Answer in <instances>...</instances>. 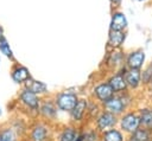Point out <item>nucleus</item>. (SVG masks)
Instances as JSON below:
<instances>
[{
  "label": "nucleus",
  "instance_id": "ddd939ff",
  "mask_svg": "<svg viewBox=\"0 0 152 141\" xmlns=\"http://www.w3.org/2000/svg\"><path fill=\"white\" fill-rule=\"evenodd\" d=\"M26 86H27V90L34 92V94H42V92H45L46 91V85L43 84L42 82H38V81H33V79H27L26 81Z\"/></svg>",
  "mask_w": 152,
  "mask_h": 141
},
{
  "label": "nucleus",
  "instance_id": "f03ea898",
  "mask_svg": "<svg viewBox=\"0 0 152 141\" xmlns=\"http://www.w3.org/2000/svg\"><path fill=\"white\" fill-rule=\"evenodd\" d=\"M77 103V98L72 94H62L57 98V104L63 110H72Z\"/></svg>",
  "mask_w": 152,
  "mask_h": 141
},
{
  "label": "nucleus",
  "instance_id": "f8f14e48",
  "mask_svg": "<svg viewBox=\"0 0 152 141\" xmlns=\"http://www.w3.org/2000/svg\"><path fill=\"white\" fill-rule=\"evenodd\" d=\"M109 85L112 86L113 91H120L126 88V79L121 75H116L109 79Z\"/></svg>",
  "mask_w": 152,
  "mask_h": 141
},
{
  "label": "nucleus",
  "instance_id": "b1692460",
  "mask_svg": "<svg viewBox=\"0 0 152 141\" xmlns=\"http://www.w3.org/2000/svg\"><path fill=\"white\" fill-rule=\"evenodd\" d=\"M137 1H140V2H144V1H147V0H137Z\"/></svg>",
  "mask_w": 152,
  "mask_h": 141
},
{
  "label": "nucleus",
  "instance_id": "f3484780",
  "mask_svg": "<svg viewBox=\"0 0 152 141\" xmlns=\"http://www.w3.org/2000/svg\"><path fill=\"white\" fill-rule=\"evenodd\" d=\"M148 140H150V135L146 130H142V129L134 130V134L132 136V141H148Z\"/></svg>",
  "mask_w": 152,
  "mask_h": 141
},
{
  "label": "nucleus",
  "instance_id": "6ab92c4d",
  "mask_svg": "<svg viewBox=\"0 0 152 141\" xmlns=\"http://www.w3.org/2000/svg\"><path fill=\"white\" fill-rule=\"evenodd\" d=\"M104 141H122V136L118 130H109L104 134Z\"/></svg>",
  "mask_w": 152,
  "mask_h": 141
},
{
  "label": "nucleus",
  "instance_id": "a878e982",
  "mask_svg": "<svg viewBox=\"0 0 152 141\" xmlns=\"http://www.w3.org/2000/svg\"><path fill=\"white\" fill-rule=\"evenodd\" d=\"M0 113H1V111H0Z\"/></svg>",
  "mask_w": 152,
  "mask_h": 141
},
{
  "label": "nucleus",
  "instance_id": "aec40b11",
  "mask_svg": "<svg viewBox=\"0 0 152 141\" xmlns=\"http://www.w3.org/2000/svg\"><path fill=\"white\" fill-rule=\"evenodd\" d=\"M74 139H75V132L71 128L66 129L61 136V141H74Z\"/></svg>",
  "mask_w": 152,
  "mask_h": 141
},
{
  "label": "nucleus",
  "instance_id": "9d476101",
  "mask_svg": "<svg viewBox=\"0 0 152 141\" xmlns=\"http://www.w3.org/2000/svg\"><path fill=\"white\" fill-rule=\"evenodd\" d=\"M21 101L31 108H37V105H38V98H37L36 94L30 90H25L21 94Z\"/></svg>",
  "mask_w": 152,
  "mask_h": 141
},
{
  "label": "nucleus",
  "instance_id": "412c9836",
  "mask_svg": "<svg viewBox=\"0 0 152 141\" xmlns=\"http://www.w3.org/2000/svg\"><path fill=\"white\" fill-rule=\"evenodd\" d=\"M42 110H43V114H45V115H48V116L55 115V108H53V107H52L50 103L44 104V107L42 108Z\"/></svg>",
  "mask_w": 152,
  "mask_h": 141
},
{
  "label": "nucleus",
  "instance_id": "a211bd4d",
  "mask_svg": "<svg viewBox=\"0 0 152 141\" xmlns=\"http://www.w3.org/2000/svg\"><path fill=\"white\" fill-rule=\"evenodd\" d=\"M46 136V130L44 127H37L34 128L33 133H32V139L33 141H44Z\"/></svg>",
  "mask_w": 152,
  "mask_h": 141
},
{
  "label": "nucleus",
  "instance_id": "1a4fd4ad",
  "mask_svg": "<svg viewBox=\"0 0 152 141\" xmlns=\"http://www.w3.org/2000/svg\"><path fill=\"white\" fill-rule=\"evenodd\" d=\"M12 78L18 82V83H21V82H26L28 78H30V73H28V70L24 66H19L17 68L13 73H12Z\"/></svg>",
  "mask_w": 152,
  "mask_h": 141
},
{
  "label": "nucleus",
  "instance_id": "7ed1b4c3",
  "mask_svg": "<svg viewBox=\"0 0 152 141\" xmlns=\"http://www.w3.org/2000/svg\"><path fill=\"white\" fill-rule=\"evenodd\" d=\"M126 39V32L125 31H118V30H110L109 34H108V44L118 49L120 47L124 41Z\"/></svg>",
  "mask_w": 152,
  "mask_h": 141
},
{
  "label": "nucleus",
  "instance_id": "f257e3e1",
  "mask_svg": "<svg viewBox=\"0 0 152 141\" xmlns=\"http://www.w3.org/2000/svg\"><path fill=\"white\" fill-rule=\"evenodd\" d=\"M128 21L126 15L120 11H113L112 18H110V30H118V31H125L127 28Z\"/></svg>",
  "mask_w": 152,
  "mask_h": 141
},
{
  "label": "nucleus",
  "instance_id": "2eb2a0df",
  "mask_svg": "<svg viewBox=\"0 0 152 141\" xmlns=\"http://www.w3.org/2000/svg\"><path fill=\"white\" fill-rule=\"evenodd\" d=\"M86 105H87L86 104V101H82V100L76 103V105L72 109V116H74V118L80 120L82 117V115H83V113L86 110Z\"/></svg>",
  "mask_w": 152,
  "mask_h": 141
},
{
  "label": "nucleus",
  "instance_id": "6e6552de",
  "mask_svg": "<svg viewBox=\"0 0 152 141\" xmlns=\"http://www.w3.org/2000/svg\"><path fill=\"white\" fill-rule=\"evenodd\" d=\"M116 120H115V116L112 114V113H106L103 115L100 116L99 118V127L100 129H107L109 127H112L113 124H115Z\"/></svg>",
  "mask_w": 152,
  "mask_h": 141
},
{
  "label": "nucleus",
  "instance_id": "20e7f679",
  "mask_svg": "<svg viewBox=\"0 0 152 141\" xmlns=\"http://www.w3.org/2000/svg\"><path fill=\"white\" fill-rule=\"evenodd\" d=\"M144 62H145V53L141 50L132 52L127 58V64L131 69H140Z\"/></svg>",
  "mask_w": 152,
  "mask_h": 141
},
{
  "label": "nucleus",
  "instance_id": "4468645a",
  "mask_svg": "<svg viewBox=\"0 0 152 141\" xmlns=\"http://www.w3.org/2000/svg\"><path fill=\"white\" fill-rule=\"evenodd\" d=\"M0 51H1L5 56H7V57H10V58L13 57L12 50H11V47H10V44H8L7 39H6L5 36H4V31H2L1 27H0Z\"/></svg>",
  "mask_w": 152,
  "mask_h": 141
},
{
  "label": "nucleus",
  "instance_id": "0eeeda50",
  "mask_svg": "<svg viewBox=\"0 0 152 141\" xmlns=\"http://www.w3.org/2000/svg\"><path fill=\"white\" fill-rule=\"evenodd\" d=\"M106 108L112 114H119V113H121V110L124 108V104L119 98L110 97L109 100L106 101Z\"/></svg>",
  "mask_w": 152,
  "mask_h": 141
},
{
  "label": "nucleus",
  "instance_id": "9b49d317",
  "mask_svg": "<svg viewBox=\"0 0 152 141\" xmlns=\"http://www.w3.org/2000/svg\"><path fill=\"white\" fill-rule=\"evenodd\" d=\"M140 77H141V75H140L139 69H131L126 75V82L131 86L135 88L140 82Z\"/></svg>",
  "mask_w": 152,
  "mask_h": 141
},
{
  "label": "nucleus",
  "instance_id": "5701e85b",
  "mask_svg": "<svg viewBox=\"0 0 152 141\" xmlns=\"http://www.w3.org/2000/svg\"><path fill=\"white\" fill-rule=\"evenodd\" d=\"M109 2H110V5H112V7L116 8V7H119V6L121 5L122 0H109Z\"/></svg>",
  "mask_w": 152,
  "mask_h": 141
},
{
  "label": "nucleus",
  "instance_id": "dca6fc26",
  "mask_svg": "<svg viewBox=\"0 0 152 141\" xmlns=\"http://www.w3.org/2000/svg\"><path fill=\"white\" fill-rule=\"evenodd\" d=\"M140 122L148 127V128H152V110H148V109H145L141 111V117H140Z\"/></svg>",
  "mask_w": 152,
  "mask_h": 141
},
{
  "label": "nucleus",
  "instance_id": "4be33fe9",
  "mask_svg": "<svg viewBox=\"0 0 152 141\" xmlns=\"http://www.w3.org/2000/svg\"><path fill=\"white\" fill-rule=\"evenodd\" d=\"M0 137H1V141H14V136L11 130H5Z\"/></svg>",
  "mask_w": 152,
  "mask_h": 141
},
{
  "label": "nucleus",
  "instance_id": "423d86ee",
  "mask_svg": "<svg viewBox=\"0 0 152 141\" xmlns=\"http://www.w3.org/2000/svg\"><path fill=\"white\" fill-rule=\"evenodd\" d=\"M95 94H96V96H97L101 101L106 102L107 100H109V98L112 97V95H113V89H112V86H110L109 84H101V85H99V86L95 89Z\"/></svg>",
  "mask_w": 152,
  "mask_h": 141
},
{
  "label": "nucleus",
  "instance_id": "393cba45",
  "mask_svg": "<svg viewBox=\"0 0 152 141\" xmlns=\"http://www.w3.org/2000/svg\"><path fill=\"white\" fill-rule=\"evenodd\" d=\"M0 141H1V137H0Z\"/></svg>",
  "mask_w": 152,
  "mask_h": 141
},
{
  "label": "nucleus",
  "instance_id": "39448f33",
  "mask_svg": "<svg viewBox=\"0 0 152 141\" xmlns=\"http://www.w3.org/2000/svg\"><path fill=\"white\" fill-rule=\"evenodd\" d=\"M140 124V118L133 114H128L126 115L122 121H121V127L126 130V132H134L138 129Z\"/></svg>",
  "mask_w": 152,
  "mask_h": 141
}]
</instances>
